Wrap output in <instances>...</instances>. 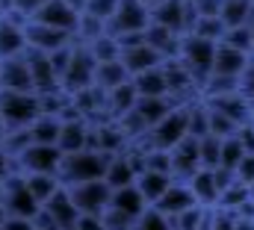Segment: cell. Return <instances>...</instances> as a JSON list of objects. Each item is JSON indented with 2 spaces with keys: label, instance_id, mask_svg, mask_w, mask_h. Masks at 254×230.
<instances>
[{
  "label": "cell",
  "instance_id": "cell-1",
  "mask_svg": "<svg viewBox=\"0 0 254 230\" xmlns=\"http://www.w3.org/2000/svg\"><path fill=\"white\" fill-rule=\"evenodd\" d=\"M107 163H110L107 154H101V151H95V148H83V151H77V154H63L57 177L63 180V186L86 183V180H104Z\"/></svg>",
  "mask_w": 254,
  "mask_h": 230
},
{
  "label": "cell",
  "instance_id": "cell-2",
  "mask_svg": "<svg viewBox=\"0 0 254 230\" xmlns=\"http://www.w3.org/2000/svg\"><path fill=\"white\" fill-rule=\"evenodd\" d=\"M213 54H216V42L198 39V36H181V51H178V62L190 71V77L195 80V86L201 89V83L210 77L213 68Z\"/></svg>",
  "mask_w": 254,
  "mask_h": 230
},
{
  "label": "cell",
  "instance_id": "cell-3",
  "mask_svg": "<svg viewBox=\"0 0 254 230\" xmlns=\"http://www.w3.org/2000/svg\"><path fill=\"white\" fill-rule=\"evenodd\" d=\"M42 115L36 92H0V118L9 130L30 127Z\"/></svg>",
  "mask_w": 254,
  "mask_h": 230
},
{
  "label": "cell",
  "instance_id": "cell-4",
  "mask_svg": "<svg viewBox=\"0 0 254 230\" xmlns=\"http://www.w3.org/2000/svg\"><path fill=\"white\" fill-rule=\"evenodd\" d=\"M181 139H187V104H175L169 113L148 130V142H145V148L172 151Z\"/></svg>",
  "mask_w": 254,
  "mask_h": 230
},
{
  "label": "cell",
  "instance_id": "cell-5",
  "mask_svg": "<svg viewBox=\"0 0 254 230\" xmlns=\"http://www.w3.org/2000/svg\"><path fill=\"white\" fill-rule=\"evenodd\" d=\"M95 57L89 54L86 45H77L71 48V57H68V65H65L63 77H60V89L65 95H74L80 89H89L92 86V77H95Z\"/></svg>",
  "mask_w": 254,
  "mask_h": 230
},
{
  "label": "cell",
  "instance_id": "cell-6",
  "mask_svg": "<svg viewBox=\"0 0 254 230\" xmlns=\"http://www.w3.org/2000/svg\"><path fill=\"white\" fill-rule=\"evenodd\" d=\"M148 15H151L154 24L172 30L175 36H187L192 30V24H195V12H192V6L187 0H160Z\"/></svg>",
  "mask_w": 254,
  "mask_h": 230
},
{
  "label": "cell",
  "instance_id": "cell-7",
  "mask_svg": "<svg viewBox=\"0 0 254 230\" xmlns=\"http://www.w3.org/2000/svg\"><path fill=\"white\" fill-rule=\"evenodd\" d=\"M71 204L77 207V213H89V216H101L110 204V186L104 180H86V183H71L65 186Z\"/></svg>",
  "mask_w": 254,
  "mask_h": 230
},
{
  "label": "cell",
  "instance_id": "cell-8",
  "mask_svg": "<svg viewBox=\"0 0 254 230\" xmlns=\"http://www.w3.org/2000/svg\"><path fill=\"white\" fill-rule=\"evenodd\" d=\"M0 204H3V210H6V216H18V219H30V222H33V216L39 213V204H36L33 195L27 192L21 174H9V177L3 180Z\"/></svg>",
  "mask_w": 254,
  "mask_h": 230
},
{
  "label": "cell",
  "instance_id": "cell-9",
  "mask_svg": "<svg viewBox=\"0 0 254 230\" xmlns=\"http://www.w3.org/2000/svg\"><path fill=\"white\" fill-rule=\"evenodd\" d=\"M60 160L63 154L57 151V145H39L33 142L30 148H24L15 160L21 174H57L60 172Z\"/></svg>",
  "mask_w": 254,
  "mask_h": 230
},
{
  "label": "cell",
  "instance_id": "cell-10",
  "mask_svg": "<svg viewBox=\"0 0 254 230\" xmlns=\"http://www.w3.org/2000/svg\"><path fill=\"white\" fill-rule=\"evenodd\" d=\"M151 15L139 0H119L113 18L107 21V33L110 36H130V33H142L148 27Z\"/></svg>",
  "mask_w": 254,
  "mask_h": 230
},
{
  "label": "cell",
  "instance_id": "cell-11",
  "mask_svg": "<svg viewBox=\"0 0 254 230\" xmlns=\"http://www.w3.org/2000/svg\"><path fill=\"white\" fill-rule=\"evenodd\" d=\"M77 15L80 12H74L68 3L63 0H45L36 12H33V18L30 21H36V24H45V27H54V30H60V33H68L71 39H74V27H77Z\"/></svg>",
  "mask_w": 254,
  "mask_h": 230
},
{
  "label": "cell",
  "instance_id": "cell-12",
  "mask_svg": "<svg viewBox=\"0 0 254 230\" xmlns=\"http://www.w3.org/2000/svg\"><path fill=\"white\" fill-rule=\"evenodd\" d=\"M89 139H92V124H89V118H83V115L63 118L60 136H57V151H60V154H77V151L89 148Z\"/></svg>",
  "mask_w": 254,
  "mask_h": 230
},
{
  "label": "cell",
  "instance_id": "cell-13",
  "mask_svg": "<svg viewBox=\"0 0 254 230\" xmlns=\"http://www.w3.org/2000/svg\"><path fill=\"white\" fill-rule=\"evenodd\" d=\"M24 36H27V48L30 51H39V54H54L57 48L74 45V39L68 33H60V30L45 27V24H36V21H27Z\"/></svg>",
  "mask_w": 254,
  "mask_h": 230
},
{
  "label": "cell",
  "instance_id": "cell-14",
  "mask_svg": "<svg viewBox=\"0 0 254 230\" xmlns=\"http://www.w3.org/2000/svg\"><path fill=\"white\" fill-rule=\"evenodd\" d=\"M24 62H27V68H30V80H33V92L36 95H45V92H54V89H60V80H57V74H54V68H51V59L48 54H39V51H24Z\"/></svg>",
  "mask_w": 254,
  "mask_h": 230
},
{
  "label": "cell",
  "instance_id": "cell-15",
  "mask_svg": "<svg viewBox=\"0 0 254 230\" xmlns=\"http://www.w3.org/2000/svg\"><path fill=\"white\" fill-rule=\"evenodd\" d=\"M0 92H33L30 68L24 62V54L12 59H0Z\"/></svg>",
  "mask_w": 254,
  "mask_h": 230
},
{
  "label": "cell",
  "instance_id": "cell-16",
  "mask_svg": "<svg viewBox=\"0 0 254 230\" xmlns=\"http://www.w3.org/2000/svg\"><path fill=\"white\" fill-rule=\"evenodd\" d=\"M190 207H198V204H195V198H192L190 186L181 183V180H172L169 189H166V192L157 198V204H154V210L163 213L166 219H172V216H178V213H184V210H190Z\"/></svg>",
  "mask_w": 254,
  "mask_h": 230
},
{
  "label": "cell",
  "instance_id": "cell-17",
  "mask_svg": "<svg viewBox=\"0 0 254 230\" xmlns=\"http://www.w3.org/2000/svg\"><path fill=\"white\" fill-rule=\"evenodd\" d=\"M42 210L48 213V219L54 222V228L57 230H71L74 228V222H77V207L71 204V198H68V189H60L54 198H48L45 204H42Z\"/></svg>",
  "mask_w": 254,
  "mask_h": 230
},
{
  "label": "cell",
  "instance_id": "cell-18",
  "mask_svg": "<svg viewBox=\"0 0 254 230\" xmlns=\"http://www.w3.org/2000/svg\"><path fill=\"white\" fill-rule=\"evenodd\" d=\"M107 210H116V213H122L127 219H139L145 210H148V204H145V198L139 195V189L130 183V186H122V189H110V204H107Z\"/></svg>",
  "mask_w": 254,
  "mask_h": 230
},
{
  "label": "cell",
  "instance_id": "cell-19",
  "mask_svg": "<svg viewBox=\"0 0 254 230\" xmlns=\"http://www.w3.org/2000/svg\"><path fill=\"white\" fill-rule=\"evenodd\" d=\"M187 186H190V192H192V198H195L198 207L213 210V207L219 204V186H216L213 169H198V172L187 180Z\"/></svg>",
  "mask_w": 254,
  "mask_h": 230
},
{
  "label": "cell",
  "instance_id": "cell-20",
  "mask_svg": "<svg viewBox=\"0 0 254 230\" xmlns=\"http://www.w3.org/2000/svg\"><path fill=\"white\" fill-rule=\"evenodd\" d=\"M249 57H252V54L234 51V48H228V45H216V54H213V68H210V74H216V77H234V80H240V74H243V68H246Z\"/></svg>",
  "mask_w": 254,
  "mask_h": 230
},
{
  "label": "cell",
  "instance_id": "cell-21",
  "mask_svg": "<svg viewBox=\"0 0 254 230\" xmlns=\"http://www.w3.org/2000/svg\"><path fill=\"white\" fill-rule=\"evenodd\" d=\"M160 65L148 68V71H139V74L130 77V86H133L136 98H169V86H166V77H163Z\"/></svg>",
  "mask_w": 254,
  "mask_h": 230
},
{
  "label": "cell",
  "instance_id": "cell-22",
  "mask_svg": "<svg viewBox=\"0 0 254 230\" xmlns=\"http://www.w3.org/2000/svg\"><path fill=\"white\" fill-rule=\"evenodd\" d=\"M163 59L157 51H151L145 42H136L130 48H122V65L127 68V74H139V71H148V68H157Z\"/></svg>",
  "mask_w": 254,
  "mask_h": 230
},
{
  "label": "cell",
  "instance_id": "cell-23",
  "mask_svg": "<svg viewBox=\"0 0 254 230\" xmlns=\"http://www.w3.org/2000/svg\"><path fill=\"white\" fill-rule=\"evenodd\" d=\"M127 80H130V74H127V68L122 65V59H113V62H98V65H95L92 86H95V89H101V92L107 95V92H113V89L125 86Z\"/></svg>",
  "mask_w": 254,
  "mask_h": 230
},
{
  "label": "cell",
  "instance_id": "cell-24",
  "mask_svg": "<svg viewBox=\"0 0 254 230\" xmlns=\"http://www.w3.org/2000/svg\"><path fill=\"white\" fill-rule=\"evenodd\" d=\"M27 51V36L21 24H12L6 18H0V59L21 57Z\"/></svg>",
  "mask_w": 254,
  "mask_h": 230
},
{
  "label": "cell",
  "instance_id": "cell-25",
  "mask_svg": "<svg viewBox=\"0 0 254 230\" xmlns=\"http://www.w3.org/2000/svg\"><path fill=\"white\" fill-rule=\"evenodd\" d=\"M169 183H172V177H169V174L145 172V169L136 174V180H133V186L139 189V195L145 198V204H148V207H154V204H157V198L169 189Z\"/></svg>",
  "mask_w": 254,
  "mask_h": 230
},
{
  "label": "cell",
  "instance_id": "cell-26",
  "mask_svg": "<svg viewBox=\"0 0 254 230\" xmlns=\"http://www.w3.org/2000/svg\"><path fill=\"white\" fill-rule=\"evenodd\" d=\"M21 177H24V186H27V192L33 195V201L39 207L63 189V180L57 174H21Z\"/></svg>",
  "mask_w": 254,
  "mask_h": 230
},
{
  "label": "cell",
  "instance_id": "cell-27",
  "mask_svg": "<svg viewBox=\"0 0 254 230\" xmlns=\"http://www.w3.org/2000/svg\"><path fill=\"white\" fill-rule=\"evenodd\" d=\"M254 18V0H222L219 9V21L228 27H243Z\"/></svg>",
  "mask_w": 254,
  "mask_h": 230
},
{
  "label": "cell",
  "instance_id": "cell-28",
  "mask_svg": "<svg viewBox=\"0 0 254 230\" xmlns=\"http://www.w3.org/2000/svg\"><path fill=\"white\" fill-rule=\"evenodd\" d=\"M172 107H175V104H172L169 98H136L133 113L139 115V118H142V124L151 130V127H154V124H157L166 113H169Z\"/></svg>",
  "mask_w": 254,
  "mask_h": 230
},
{
  "label": "cell",
  "instance_id": "cell-29",
  "mask_svg": "<svg viewBox=\"0 0 254 230\" xmlns=\"http://www.w3.org/2000/svg\"><path fill=\"white\" fill-rule=\"evenodd\" d=\"M60 124H63L60 115H39L27 130H30V139H33V142H39V145H57Z\"/></svg>",
  "mask_w": 254,
  "mask_h": 230
},
{
  "label": "cell",
  "instance_id": "cell-30",
  "mask_svg": "<svg viewBox=\"0 0 254 230\" xmlns=\"http://www.w3.org/2000/svg\"><path fill=\"white\" fill-rule=\"evenodd\" d=\"M86 48H89V54L95 57V62H113V59H122V48H119V39H116V36H110V33H104L101 39L89 42Z\"/></svg>",
  "mask_w": 254,
  "mask_h": 230
},
{
  "label": "cell",
  "instance_id": "cell-31",
  "mask_svg": "<svg viewBox=\"0 0 254 230\" xmlns=\"http://www.w3.org/2000/svg\"><path fill=\"white\" fill-rule=\"evenodd\" d=\"M237 130H240L237 121H231L228 115H222L219 110L207 107V133H210V136H216V139H228V136H237Z\"/></svg>",
  "mask_w": 254,
  "mask_h": 230
},
{
  "label": "cell",
  "instance_id": "cell-32",
  "mask_svg": "<svg viewBox=\"0 0 254 230\" xmlns=\"http://www.w3.org/2000/svg\"><path fill=\"white\" fill-rule=\"evenodd\" d=\"M243 157H246L243 142H240L237 136H228V139H222V148H219V166H216V169H228V172H234L237 163H240Z\"/></svg>",
  "mask_w": 254,
  "mask_h": 230
},
{
  "label": "cell",
  "instance_id": "cell-33",
  "mask_svg": "<svg viewBox=\"0 0 254 230\" xmlns=\"http://www.w3.org/2000/svg\"><path fill=\"white\" fill-rule=\"evenodd\" d=\"M219 45H228V48H234V51L252 54L254 45H252V30H249V24H243V27H228V30L222 33Z\"/></svg>",
  "mask_w": 254,
  "mask_h": 230
},
{
  "label": "cell",
  "instance_id": "cell-34",
  "mask_svg": "<svg viewBox=\"0 0 254 230\" xmlns=\"http://www.w3.org/2000/svg\"><path fill=\"white\" fill-rule=\"evenodd\" d=\"M219 148H222V139H216V136L198 139V169H216L219 166Z\"/></svg>",
  "mask_w": 254,
  "mask_h": 230
},
{
  "label": "cell",
  "instance_id": "cell-35",
  "mask_svg": "<svg viewBox=\"0 0 254 230\" xmlns=\"http://www.w3.org/2000/svg\"><path fill=\"white\" fill-rule=\"evenodd\" d=\"M190 33L198 36V39H207V42H216V45H219V39H222V33H225V24L219 21V15H213V18H195V24H192Z\"/></svg>",
  "mask_w": 254,
  "mask_h": 230
},
{
  "label": "cell",
  "instance_id": "cell-36",
  "mask_svg": "<svg viewBox=\"0 0 254 230\" xmlns=\"http://www.w3.org/2000/svg\"><path fill=\"white\" fill-rule=\"evenodd\" d=\"M130 230H172V225H169V219H166L163 213H157L154 207H148V210L133 222Z\"/></svg>",
  "mask_w": 254,
  "mask_h": 230
},
{
  "label": "cell",
  "instance_id": "cell-37",
  "mask_svg": "<svg viewBox=\"0 0 254 230\" xmlns=\"http://www.w3.org/2000/svg\"><path fill=\"white\" fill-rule=\"evenodd\" d=\"M116 6H119V0H86V6H83V12L107 24V21L113 18V12H116Z\"/></svg>",
  "mask_w": 254,
  "mask_h": 230
},
{
  "label": "cell",
  "instance_id": "cell-38",
  "mask_svg": "<svg viewBox=\"0 0 254 230\" xmlns=\"http://www.w3.org/2000/svg\"><path fill=\"white\" fill-rule=\"evenodd\" d=\"M240 95L254 107V57H249L246 68H243V74H240Z\"/></svg>",
  "mask_w": 254,
  "mask_h": 230
},
{
  "label": "cell",
  "instance_id": "cell-39",
  "mask_svg": "<svg viewBox=\"0 0 254 230\" xmlns=\"http://www.w3.org/2000/svg\"><path fill=\"white\" fill-rule=\"evenodd\" d=\"M195 12V18H213L222 9V0H187Z\"/></svg>",
  "mask_w": 254,
  "mask_h": 230
},
{
  "label": "cell",
  "instance_id": "cell-40",
  "mask_svg": "<svg viewBox=\"0 0 254 230\" xmlns=\"http://www.w3.org/2000/svg\"><path fill=\"white\" fill-rule=\"evenodd\" d=\"M234 177H237L240 183L252 186V183H254V154H246V157L237 163V169H234Z\"/></svg>",
  "mask_w": 254,
  "mask_h": 230
},
{
  "label": "cell",
  "instance_id": "cell-41",
  "mask_svg": "<svg viewBox=\"0 0 254 230\" xmlns=\"http://www.w3.org/2000/svg\"><path fill=\"white\" fill-rule=\"evenodd\" d=\"M71 230H104V222H101V216H89V213H80Z\"/></svg>",
  "mask_w": 254,
  "mask_h": 230
},
{
  "label": "cell",
  "instance_id": "cell-42",
  "mask_svg": "<svg viewBox=\"0 0 254 230\" xmlns=\"http://www.w3.org/2000/svg\"><path fill=\"white\" fill-rule=\"evenodd\" d=\"M0 230H33V222L30 219H18V216H6Z\"/></svg>",
  "mask_w": 254,
  "mask_h": 230
},
{
  "label": "cell",
  "instance_id": "cell-43",
  "mask_svg": "<svg viewBox=\"0 0 254 230\" xmlns=\"http://www.w3.org/2000/svg\"><path fill=\"white\" fill-rule=\"evenodd\" d=\"M42 3H45V0H12V9L21 12V15H27V18H33V12H36Z\"/></svg>",
  "mask_w": 254,
  "mask_h": 230
},
{
  "label": "cell",
  "instance_id": "cell-44",
  "mask_svg": "<svg viewBox=\"0 0 254 230\" xmlns=\"http://www.w3.org/2000/svg\"><path fill=\"white\" fill-rule=\"evenodd\" d=\"M9 174H21V172H18L15 160H12V157H9V154H6V151L0 148V180H6Z\"/></svg>",
  "mask_w": 254,
  "mask_h": 230
},
{
  "label": "cell",
  "instance_id": "cell-45",
  "mask_svg": "<svg viewBox=\"0 0 254 230\" xmlns=\"http://www.w3.org/2000/svg\"><path fill=\"white\" fill-rule=\"evenodd\" d=\"M6 130H9V127H6V124H3V118H0V142H3V136H6Z\"/></svg>",
  "mask_w": 254,
  "mask_h": 230
},
{
  "label": "cell",
  "instance_id": "cell-46",
  "mask_svg": "<svg viewBox=\"0 0 254 230\" xmlns=\"http://www.w3.org/2000/svg\"><path fill=\"white\" fill-rule=\"evenodd\" d=\"M249 201H252V207H254V183L249 186Z\"/></svg>",
  "mask_w": 254,
  "mask_h": 230
},
{
  "label": "cell",
  "instance_id": "cell-47",
  "mask_svg": "<svg viewBox=\"0 0 254 230\" xmlns=\"http://www.w3.org/2000/svg\"><path fill=\"white\" fill-rule=\"evenodd\" d=\"M249 30H252V45H254V18L249 21Z\"/></svg>",
  "mask_w": 254,
  "mask_h": 230
},
{
  "label": "cell",
  "instance_id": "cell-48",
  "mask_svg": "<svg viewBox=\"0 0 254 230\" xmlns=\"http://www.w3.org/2000/svg\"><path fill=\"white\" fill-rule=\"evenodd\" d=\"M3 219H6V210H3V204H0V225H3Z\"/></svg>",
  "mask_w": 254,
  "mask_h": 230
},
{
  "label": "cell",
  "instance_id": "cell-49",
  "mask_svg": "<svg viewBox=\"0 0 254 230\" xmlns=\"http://www.w3.org/2000/svg\"><path fill=\"white\" fill-rule=\"evenodd\" d=\"M33 230H36V228H33Z\"/></svg>",
  "mask_w": 254,
  "mask_h": 230
}]
</instances>
